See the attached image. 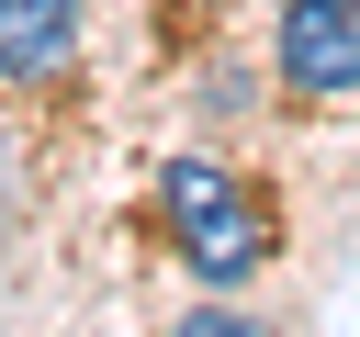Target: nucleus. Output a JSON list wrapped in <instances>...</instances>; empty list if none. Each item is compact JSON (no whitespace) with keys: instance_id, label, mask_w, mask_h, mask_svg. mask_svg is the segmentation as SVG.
<instances>
[{"instance_id":"obj_1","label":"nucleus","mask_w":360,"mask_h":337,"mask_svg":"<svg viewBox=\"0 0 360 337\" xmlns=\"http://www.w3.org/2000/svg\"><path fill=\"white\" fill-rule=\"evenodd\" d=\"M158 213H169V247H180L214 292H236V281L270 258V213H259V191H248L236 168H214V157H180V168L158 180Z\"/></svg>"},{"instance_id":"obj_2","label":"nucleus","mask_w":360,"mask_h":337,"mask_svg":"<svg viewBox=\"0 0 360 337\" xmlns=\"http://www.w3.org/2000/svg\"><path fill=\"white\" fill-rule=\"evenodd\" d=\"M281 79L292 90H360V0H292L281 11Z\"/></svg>"},{"instance_id":"obj_3","label":"nucleus","mask_w":360,"mask_h":337,"mask_svg":"<svg viewBox=\"0 0 360 337\" xmlns=\"http://www.w3.org/2000/svg\"><path fill=\"white\" fill-rule=\"evenodd\" d=\"M68 45H79V0H0V67L11 79L68 67Z\"/></svg>"},{"instance_id":"obj_4","label":"nucleus","mask_w":360,"mask_h":337,"mask_svg":"<svg viewBox=\"0 0 360 337\" xmlns=\"http://www.w3.org/2000/svg\"><path fill=\"white\" fill-rule=\"evenodd\" d=\"M169 337H270V326H259L248 303H191V315L169 326Z\"/></svg>"}]
</instances>
